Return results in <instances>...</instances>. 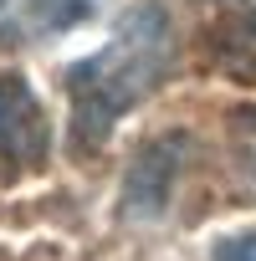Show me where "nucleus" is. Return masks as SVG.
<instances>
[{
	"instance_id": "f257e3e1",
	"label": "nucleus",
	"mask_w": 256,
	"mask_h": 261,
	"mask_svg": "<svg viewBox=\"0 0 256 261\" xmlns=\"http://www.w3.org/2000/svg\"><path fill=\"white\" fill-rule=\"evenodd\" d=\"M169 67H174L169 16L159 6H134L97 57H87L67 72L72 128L82 134V144H97L113 128V118H123L169 77Z\"/></svg>"
},
{
	"instance_id": "f03ea898",
	"label": "nucleus",
	"mask_w": 256,
	"mask_h": 261,
	"mask_svg": "<svg viewBox=\"0 0 256 261\" xmlns=\"http://www.w3.org/2000/svg\"><path fill=\"white\" fill-rule=\"evenodd\" d=\"M97 11V0H0V46H36Z\"/></svg>"
},
{
	"instance_id": "7ed1b4c3",
	"label": "nucleus",
	"mask_w": 256,
	"mask_h": 261,
	"mask_svg": "<svg viewBox=\"0 0 256 261\" xmlns=\"http://www.w3.org/2000/svg\"><path fill=\"white\" fill-rule=\"evenodd\" d=\"M41 149V113L16 77H0V154H36Z\"/></svg>"
},
{
	"instance_id": "20e7f679",
	"label": "nucleus",
	"mask_w": 256,
	"mask_h": 261,
	"mask_svg": "<svg viewBox=\"0 0 256 261\" xmlns=\"http://www.w3.org/2000/svg\"><path fill=\"white\" fill-rule=\"evenodd\" d=\"M210 57L225 77L256 82V11H236L210 31Z\"/></svg>"
},
{
	"instance_id": "39448f33",
	"label": "nucleus",
	"mask_w": 256,
	"mask_h": 261,
	"mask_svg": "<svg viewBox=\"0 0 256 261\" xmlns=\"http://www.w3.org/2000/svg\"><path fill=\"white\" fill-rule=\"evenodd\" d=\"M220 261H256V230L251 236H236L220 246Z\"/></svg>"
},
{
	"instance_id": "423d86ee",
	"label": "nucleus",
	"mask_w": 256,
	"mask_h": 261,
	"mask_svg": "<svg viewBox=\"0 0 256 261\" xmlns=\"http://www.w3.org/2000/svg\"><path fill=\"white\" fill-rule=\"evenodd\" d=\"M241 123H246V154H241V159H246V174H256V118L246 113Z\"/></svg>"
}]
</instances>
